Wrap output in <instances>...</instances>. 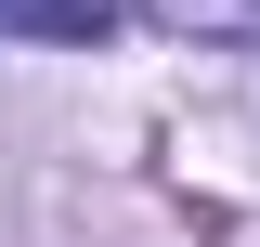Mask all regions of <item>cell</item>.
I'll use <instances>...</instances> for the list:
<instances>
[{
	"label": "cell",
	"mask_w": 260,
	"mask_h": 247,
	"mask_svg": "<svg viewBox=\"0 0 260 247\" xmlns=\"http://www.w3.org/2000/svg\"><path fill=\"white\" fill-rule=\"evenodd\" d=\"M0 26L52 39V52H91V39H117V0H0Z\"/></svg>",
	"instance_id": "cell-1"
},
{
	"label": "cell",
	"mask_w": 260,
	"mask_h": 247,
	"mask_svg": "<svg viewBox=\"0 0 260 247\" xmlns=\"http://www.w3.org/2000/svg\"><path fill=\"white\" fill-rule=\"evenodd\" d=\"M143 13H169V26H208V39H234V26H260V0H143Z\"/></svg>",
	"instance_id": "cell-2"
}]
</instances>
